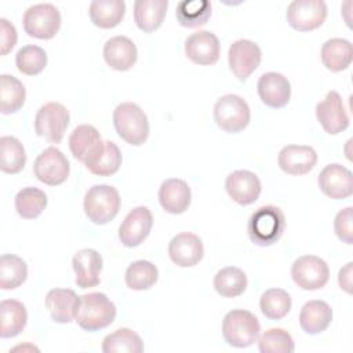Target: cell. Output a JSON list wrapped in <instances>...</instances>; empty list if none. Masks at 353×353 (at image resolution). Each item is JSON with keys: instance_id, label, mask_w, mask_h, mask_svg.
<instances>
[{"instance_id": "cell-12", "label": "cell", "mask_w": 353, "mask_h": 353, "mask_svg": "<svg viewBox=\"0 0 353 353\" xmlns=\"http://www.w3.org/2000/svg\"><path fill=\"white\" fill-rule=\"evenodd\" d=\"M262 51L259 46L251 40L240 39L230 44L228 51V62L232 73L237 80H247L261 65Z\"/></svg>"}, {"instance_id": "cell-26", "label": "cell", "mask_w": 353, "mask_h": 353, "mask_svg": "<svg viewBox=\"0 0 353 353\" xmlns=\"http://www.w3.org/2000/svg\"><path fill=\"white\" fill-rule=\"evenodd\" d=\"M331 321L332 309L327 302L320 299L307 301L299 312V325L309 335L325 331Z\"/></svg>"}, {"instance_id": "cell-29", "label": "cell", "mask_w": 353, "mask_h": 353, "mask_svg": "<svg viewBox=\"0 0 353 353\" xmlns=\"http://www.w3.org/2000/svg\"><path fill=\"white\" fill-rule=\"evenodd\" d=\"M0 320L1 338H14L19 335L28 323L25 305L17 299H3L0 302Z\"/></svg>"}, {"instance_id": "cell-17", "label": "cell", "mask_w": 353, "mask_h": 353, "mask_svg": "<svg viewBox=\"0 0 353 353\" xmlns=\"http://www.w3.org/2000/svg\"><path fill=\"white\" fill-rule=\"evenodd\" d=\"M185 54L196 65H214L221 55L218 37L210 30H199L185 40Z\"/></svg>"}, {"instance_id": "cell-13", "label": "cell", "mask_w": 353, "mask_h": 353, "mask_svg": "<svg viewBox=\"0 0 353 353\" xmlns=\"http://www.w3.org/2000/svg\"><path fill=\"white\" fill-rule=\"evenodd\" d=\"M153 226V215L145 205L132 208L119 228V239L124 247L132 248L146 240Z\"/></svg>"}, {"instance_id": "cell-41", "label": "cell", "mask_w": 353, "mask_h": 353, "mask_svg": "<svg viewBox=\"0 0 353 353\" xmlns=\"http://www.w3.org/2000/svg\"><path fill=\"white\" fill-rule=\"evenodd\" d=\"M17 69L26 76H36L44 70L47 66L46 51L34 44L23 46L18 50L15 55Z\"/></svg>"}, {"instance_id": "cell-20", "label": "cell", "mask_w": 353, "mask_h": 353, "mask_svg": "<svg viewBox=\"0 0 353 353\" xmlns=\"http://www.w3.org/2000/svg\"><path fill=\"white\" fill-rule=\"evenodd\" d=\"M72 266L76 273L74 283L80 288H92L101 281L103 261L101 254L94 248L79 250L72 259Z\"/></svg>"}, {"instance_id": "cell-19", "label": "cell", "mask_w": 353, "mask_h": 353, "mask_svg": "<svg viewBox=\"0 0 353 353\" xmlns=\"http://www.w3.org/2000/svg\"><path fill=\"white\" fill-rule=\"evenodd\" d=\"M317 153L307 145H287L277 156V164L288 175H305L314 168Z\"/></svg>"}, {"instance_id": "cell-25", "label": "cell", "mask_w": 353, "mask_h": 353, "mask_svg": "<svg viewBox=\"0 0 353 353\" xmlns=\"http://www.w3.org/2000/svg\"><path fill=\"white\" fill-rule=\"evenodd\" d=\"M79 296L70 288H52L46 295V307L55 323L66 324L74 320Z\"/></svg>"}, {"instance_id": "cell-36", "label": "cell", "mask_w": 353, "mask_h": 353, "mask_svg": "<svg viewBox=\"0 0 353 353\" xmlns=\"http://www.w3.org/2000/svg\"><path fill=\"white\" fill-rule=\"evenodd\" d=\"M26 164L25 148L19 139L11 135L0 138V168L6 174H18Z\"/></svg>"}, {"instance_id": "cell-30", "label": "cell", "mask_w": 353, "mask_h": 353, "mask_svg": "<svg viewBox=\"0 0 353 353\" xmlns=\"http://www.w3.org/2000/svg\"><path fill=\"white\" fill-rule=\"evenodd\" d=\"M90 19L101 29H113L124 18L125 3L123 0H94L90 4Z\"/></svg>"}, {"instance_id": "cell-6", "label": "cell", "mask_w": 353, "mask_h": 353, "mask_svg": "<svg viewBox=\"0 0 353 353\" xmlns=\"http://www.w3.org/2000/svg\"><path fill=\"white\" fill-rule=\"evenodd\" d=\"M214 120L221 130L237 134L250 124L251 110L240 95L226 94L214 105Z\"/></svg>"}, {"instance_id": "cell-5", "label": "cell", "mask_w": 353, "mask_h": 353, "mask_svg": "<svg viewBox=\"0 0 353 353\" xmlns=\"http://www.w3.org/2000/svg\"><path fill=\"white\" fill-rule=\"evenodd\" d=\"M121 199L116 188L110 185H94L85 196L83 208L87 218L95 225H105L116 218L120 211Z\"/></svg>"}, {"instance_id": "cell-10", "label": "cell", "mask_w": 353, "mask_h": 353, "mask_svg": "<svg viewBox=\"0 0 353 353\" xmlns=\"http://www.w3.org/2000/svg\"><path fill=\"white\" fill-rule=\"evenodd\" d=\"M69 172V160L55 146L44 149L33 163L34 176L48 186H58L63 183L68 179Z\"/></svg>"}, {"instance_id": "cell-33", "label": "cell", "mask_w": 353, "mask_h": 353, "mask_svg": "<svg viewBox=\"0 0 353 353\" xmlns=\"http://www.w3.org/2000/svg\"><path fill=\"white\" fill-rule=\"evenodd\" d=\"M26 99V90L22 81L11 74L0 76V112L11 114L18 112Z\"/></svg>"}, {"instance_id": "cell-39", "label": "cell", "mask_w": 353, "mask_h": 353, "mask_svg": "<svg viewBox=\"0 0 353 353\" xmlns=\"http://www.w3.org/2000/svg\"><path fill=\"white\" fill-rule=\"evenodd\" d=\"M291 296L283 288H269L259 299V309L269 320H281L291 310Z\"/></svg>"}, {"instance_id": "cell-7", "label": "cell", "mask_w": 353, "mask_h": 353, "mask_svg": "<svg viewBox=\"0 0 353 353\" xmlns=\"http://www.w3.org/2000/svg\"><path fill=\"white\" fill-rule=\"evenodd\" d=\"M22 23L30 37L50 40L61 28V12L51 3L33 4L25 11Z\"/></svg>"}, {"instance_id": "cell-16", "label": "cell", "mask_w": 353, "mask_h": 353, "mask_svg": "<svg viewBox=\"0 0 353 353\" xmlns=\"http://www.w3.org/2000/svg\"><path fill=\"white\" fill-rule=\"evenodd\" d=\"M225 189L234 203L250 205L259 199L262 185L254 172L248 170H236L226 176Z\"/></svg>"}, {"instance_id": "cell-38", "label": "cell", "mask_w": 353, "mask_h": 353, "mask_svg": "<svg viewBox=\"0 0 353 353\" xmlns=\"http://www.w3.org/2000/svg\"><path fill=\"white\" fill-rule=\"evenodd\" d=\"M28 277L26 262L14 254H3L0 256V288L14 290L25 283Z\"/></svg>"}, {"instance_id": "cell-15", "label": "cell", "mask_w": 353, "mask_h": 353, "mask_svg": "<svg viewBox=\"0 0 353 353\" xmlns=\"http://www.w3.org/2000/svg\"><path fill=\"white\" fill-rule=\"evenodd\" d=\"M316 117L323 130L330 135H336L349 127V116L345 110L342 97L336 91H330L316 105Z\"/></svg>"}, {"instance_id": "cell-9", "label": "cell", "mask_w": 353, "mask_h": 353, "mask_svg": "<svg viewBox=\"0 0 353 353\" xmlns=\"http://www.w3.org/2000/svg\"><path fill=\"white\" fill-rule=\"evenodd\" d=\"M294 283L305 291L323 288L330 279V269L324 259L316 255H302L291 266Z\"/></svg>"}, {"instance_id": "cell-3", "label": "cell", "mask_w": 353, "mask_h": 353, "mask_svg": "<svg viewBox=\"0 0 353 353\" xmlns=\"http://www.w3.org/2000/svg\"><path fill=\"white\" fill-rule=\"evenodd\" d=\"M113 125L117 135L132 146L142 145L150 131L146 113L134 102H121L116 106Z\"/></svg>"}, {"instance_id": "cell-43", "label": "cell", "mask_w": 353, "mask_h": 353, "mask_svg": "<svg viewBox=\"0 0 353 353\" xmlns=\"http://www.w3.org/2000/svg\"><path fill=\"white\" fill-rule=\"evenodd\" d=\"M334 232L338 239L347 245L353 244V208L346 207L341 210L334 219Z\"/></svg>"}, {"instance_id": "cell-42", "label": "cell", "mask_w": 353, "mask_h": 353, "mask_svg": "<svg viewBox=\"0 0 353 353\" xmlns=\"http://www.w3.org/2000/svg\"><path fill=\"white\" fill-rule=\"evenodd\" d=\"M256 341L262 353H292L295 349L292 336L283 328H269Z\"/></svg>"}, {"instance_id": "cell-45", "label": "cell", "mask_w": 353, "mask_h": 353, "mask_svg": "<svg viewBox=\"0 0 353 353\" xmlns=\"http://www.w3.org/2000/svg\"><path fill=\"white\" fill-rule=\"evenodd\" d=\"M352 268H353V263L352 262H347L341 270H339V274H338V283H339V287L350 294L352 292Z\"/></svg>"}, {"instance_id": "cell-34", "label": "cell", "mask_w": 353, "mask_h": 353, "mask_svg": "<svg viewBox=\"0 0 353 353\" xmlns=\"http://www.w3.org/2000/svg\"><path fill=\"white\" fill-rule=\"evenodd\" d=\"M103 353H142L143 342L141 336L130 328H117L102 341Z\"/></svg>"}, {"instance_id": "cell-1", "label": "cell", "mask_w": 353, "mask_h": 353, "mask_svg": "<svg viewBox=\"0 0 353 353\" xmlns=\"http://www.w3.org/2000/svg\"><path fill=\"white\" fill-rule=\"evenodd\" d=\"M116 314V305L103 292H88L79 296L74 321L83 330L95 332L109 327Z\"/></svg>"}, {"instance_id": "cell-8", "label": "cell", "mask_w": 353, "mask_h": 353, "mask_svg": "<svg viewBox=\"0 0 353 353\" xmlns=\"http://www.w3.org/2000/svg\"><path fill=\"white\" fill-rule=\"evenodd\" d=\"M70 114L59 102H47L39 108L34 117V131L51 143H59L69 125Z\"/></svg>"}, {"instance_id": "cell-27", "label": "cell", "mask_w": 353, "mask_h": 353, "mask_svg": "<svg viewBox=\"0 0 353 353\" xmlns=\"http://www.w3.org/2000/svg\"><path fill=\"white\" fill-rule=\"evenodd\" d=\"M167 0H137L134 3V21L145 33L157 30L167 14Z\"/></svg>"}, {"instance_id": "cell-4", "label": "cell", "mask_w": 353, "mask_h": 353, "mask_svg": "<svg viewBox=\"0 0 353 353\" xmlns=\"http://www.w3.org/2000/svg\"><path fill=\"white\" fill-rule=\"evenodd\" d=\"M261 324L256 316L244 309H234L225 314L222 320V335L228 345L233 347H248L256 342Z\"/></svg>"}, {"instance_id": "cell-2", "label": "cell", "mask_w": 353, "mask_h": 353, "mask_svg": "<svg viewBox=\"0 0 353 353\" xmlns=\"http://www.w3.org/2000/svg\"><path fill=\"white\" fill-rule=\"evenodd\" d=\"M285 229V218L281 208L268 204L256 208L248 219V237L259 247L273 245L280 240Z\"/></svg>"}, {"instance_id": "cell-32", "label": "cell", "mask_w": 353, "mask_h": 353, "mask_svg": "<svg viewBox=\"0 0 353 353\" xmlns=\"http://www.w3.org/2000/svg\"><path fill=\"white\" fill-rule=\"evenodd\" d=\"M247 274L236 266H226L214 276V288L223 298H236L247 288Z\"/></svg>"}, {"instance_id": "cell-35", "label": "cell", "mask_w": 353, "mask_h": 353, "mask_svg": "<svg viewBox=\"0 0 353 353\" xmlns=\"http://www.w3.org/2000/svg\"><path fill=\"white\" fill-rule=\"evenodd\" d=\"M179 25L194 29L207 23L211 17V3L207 0H183L179 1L175 11Z\"/></svg>"}, {"instance_id": "cell-11", "label": "cell", "mask_w": 353, "mask_h": 353, "mask_svg": "<svg viewBox=\"0 0 353 353\" xmlns=\"http://www.w3.org/2000/svg\"><path fill=\"white\" fill-rule=\"evenodd\" d=\"M285 18L292 29L310 32L324 23L327 4L323 0H294L287 7Z\"/></svg>"}, {"instance_id": "cell-21", "label": "cell", "mask_w": 353, "mask_h": 353, "mask_svg": "<svg viewBox=\"0 0 353 353\" xmlns=\"http://www.w3.org/2000/svg\"><path fill=\"white\" fill-rule=\"evenodd\" d=\"M261 101L273 109L284 108L291 98V84L285 76L277 72L263 73L256 84Z\"/></svg>"}, {"instance_id": "cell-40", "label": "cell", "mask_w": 353, "mask_h": 353, "mask_svg": "<svg viewBox=\"0 0 353 353\" xmlns=\"http://www.w3.org/2000/svg\"><path fill=\"white\" fill-rule=\"evenodd\" d=\"M159 279L157 268L149 261H135L132 262L124 274V280L128 288L134 291H143L149 290L152 285L156 284Z\"/></svg>"}, {"instance_id": "cell-37", "label": "cell", "mask_w": 353, "mask_h": 353, "mask_svg": "<svg viewBox=\"0 0 353 353\" xmlns=\"http://www.w3.org/2000/svg\"><path fill=\"white\" fill-rule=\"evenodd\" d=\"M48 199L47 194L34 186H28L21 189L14 200L15 210L18 215L23 219H34L37 218L44 208L47 207Z\"/></svg>"}, {"instance_id": "cell-31", "label": "cell", "mask_w": 353, "mask_h": 353, "mask_svg": "<svg viewBox=\"0 0 353 353\" xmlns=\"http://www.w3.org/2000/svg\"><path fill=\"white\" fill-rule=\"evenodd\" d=\"M102 141L101 134L94 125L80 124L69 137V149L76 160L84 163Z\"/></svg>"}, {"instance_id": "cell-23", "label": "cell", "mask_w": 353, "mask_h": 353, "mask_svg": "<svg viewBox=\"0 0 353 353\" xmlns=\"http://www.w3.org/2000/svg\"><path fill=\"white\" fill-rule=\"evenodd\" d=\"M159 201L168 214H183L192 203L189 185L179 178L165 179L159 188Z\"/></svg>"}, {"instance_id": "cell-44", "label": "cell", "mask_w": 353, "mask_h": 353, "mask_svg": "<svg viewBox=\"0 0 353 353\" xmlns=\"http://www.w3.org/2000/svg\"><path fill=\"white\" fill-rule=\"evenodd\" d=\"M17 40L15 26L6 18H0V54L7 55L15 47Z\"/></svg>"}, {"instance_id": "cell-22", "label": "cell", "mask_w": 353, "mask_h": 353, "mask_svg": "<svg viewBox=\"0 0 353 353\" xmlns=\"http://www.w3.org/2000/svg\"><path fill=\"white\" fill-rule=\"evenodd\" d=\"M123 161L119 146L112 141H102L97 149L87 157L84 165L98 176H110L120 170Z\"/></svg>"}, {"instance_id": "cell-14", "label": "cell", "mask_w": 353, "mask_h": 353, "mask_svg": "<svg viewBox=\"0 0 353 353\" xmlns=\"http://www.w3.org/2000/svg\"><path fill=\"white\" fill-rule=\"evenodd\" d=\"M317 183L320 190L334 200L347 199L353 193L352 171L338 163L325 165L317 176Z\"/></svg>"}, {"instance_id": "cell-24", "label": "cell", "mask_w": 353, "mask_h": 353, "mask_svg": "<svg viewBox=\"0 0 353 353\" xmlns=\"http://www.w3.org/2000/svg\"><path fill=\"white\" fill-rule=\"evenodd\" d=\"M138 58L137 46L127 36L110 37L103 46V59L113 70L124 72L131 69Z\"/></svg>"}, {"instance_id": "cell-18", "label": "cell", "mask_w": 353, "mask_h": 353, "mask_svg": "<svg viewBox=\"0 0 353 353\" xmlns=\"http://www.w3.org/2000/svg\"><path fill=\"white\" fill-rule=\"evenodd\" d=\"M170 259L179 268H192L204 256L201 239L190 232H182L174 236L168 244Z\"/></svg>"}, {"instance_id": "cell-28", "label": "cell", "mask_w": 353, "mask_h": 353, "mask_svg": "<svg viewBox=\"0 0 353 353\" xmlns=\"http://www.w3.org/2000/svg\"><path fill=\"white\" fill-rule=\"evenodd\" d=\"M320 58L323 65L334 72H342L347 69L353 61V47L352 43L346 39L334 37L328 39L323 46L320 51Z\"/></svg>"}]
</instances>
